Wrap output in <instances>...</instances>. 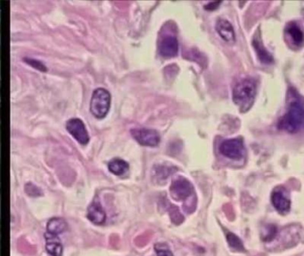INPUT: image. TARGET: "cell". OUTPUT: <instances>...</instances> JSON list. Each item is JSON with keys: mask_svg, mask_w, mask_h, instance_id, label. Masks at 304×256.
Listing matches in <instances>:
<instances>
[{"mask_svg": "<svg viewBox=\"0 0 304 256\" xmlns=\"http://www.w3.org/2000/svg\"><path fill=\"white\" fill-rule=\"evenodd\" d=\"M278 127L283 131L295 134L304 127V105L299 101L289 104L287 112L278 122Z\"/></svg>", "mask_w": 304, "mask_h": 256, "instance_id": "obj_1", "label": "cell"}, {"mask_svg": "<svg viewBox=\"0 0 304 256\" xmlns=\"http://www.w3.org/2000/svg\"><path fill=\"white\" fill-rule=\"evenodd\" d=\"M256 93V82L252 78H243L233 89L234 103L242 110H247L254 104Z\"/></svg>", "mask_w": 304, "mask_h": 256, "instance_id": "obj_2", "label": "cell"}, {"mask_svg": "<svg viewBox=\"0 0 304 256\" xmlns=\"http://www.w3.org/2000/svg\"><path fill=\"white\" fill-rule=\"evenodd\" d=\"M111 94L105 88H97L92 94L90 111L96 119L105 118L111 107Z\"/></svg>", "mask_w": 304, "mask_h": 256, "instance_id": "obj_3", "label": "cell"}, {"mask_svg": "<svg viewBox=\"0 0 304 256\" xmlns=\"http://www.w3.org/2000/svg\"><path fill=\"white\" fill-rule=\"evenodd\" d=\"M130 134L133 138L143 146L155 147L160 143V135L155 129L133 128L130 130Z\"/></svg>", "mask_w": 304, "mask_h": 256, "instance_id": "obj_4", "label": "cell"}, {"mask_svg": "<svg viewBox=\"0 0 304 256\" xmlns=\"http://www.w3.org/2000/svg\"><path fill=\"white\" fill-rule=\"evenodd\" d=\"M220 151L223 156L230 159H241L244 155V145L242 139L234 138L224 141L220 145Z\"/></svg>", "mask_w": 304, "mask_h": 256, "instance_id": "obj_5", "label": "cell"}, {"mask_svg": "<svg viewBox=\"0 0 304 256\" xmlns=\"http://www.w3.org/2000/svg\"><path fill=\"white\" fill-rule=\"evenodd\" d=\"M170 191L173 199L177 201L186 200L192 195L193 186L187 179L178 177L172 181V185L170 187Z\"/></svg>", "mask_w": 304, "mask_h": 256, "instance_id": "obj_6", "label": "cell"}, {"mask_svg": "<svg viewBox=\"0 0 304 256\" xmlns=\"http://www.w3.org/2000/svg\"><path fill=\"white\" fill-rule=\"evenodd\" d=\"M67 131L81 145H87L89 142V133L86 129L82 120L80 119H72L66 123Z\"/></svg>", "mask_w": 304, "mask_h": 256, "instance_id": "obj_7", "label": "cell"}, {"mask_svg": "<svg viewBox=\"0 0 304 256\" xmlns=\"http://www.w3.org/2000/svg\"><path fill=\"white\" fill-rule=\"evenodd\" d=\"M158 51L163 58H173L178 53V42L175 36L165 35L161 37L158 43Z\"/></svg>", "mask_w": 304, "mask_h": 256, "instance_id": "obj_8", "label": "cell"}, {"mask_svg": "<svg viewBox=\"0 0 304 256\" xmlns=\"http://www.w3.org/2000/svg\"><path fill=\"white\" fill-rule=\"evenodd\" d=\"M271 202L276 211L281 214H286L290 211L291 202L288 197L287 191L284 188H276L271 194Z\"/></svg>", "mask_w": 304, "mask_h": 256, "instance_id": "obj_9", "label": "cell"}, {"mask_svg": "<svg viewBox=\"0 0 304 256\" xmlns=\"http://www.w3.org/2000/svg\"><path fill=\"white\" fill-rule=\"evenodd\" d=\"M286 38L288 42L295 47H301L304 44V33L298 23L291 22L288 23L285 30Z\"/></svg>", "mask_w": 304, "mask_h": 256, "instance_id": "obj_10", "label": "cell"}, {"mask_svg": "<svg viewBox=\"0 0 304 256\" xmlns=\"http://www.w3.org/2000/svg\"><path fill=\"white\" fill-rule=\"evenodd\" d=\"M88 218L95 224H104L106 214L99 200L96 197L88 208Z\"/></svg>", "mask_w": 304, "mask_h": 256, "instance_id": "obj_11", "label": "cell"}, {"mask_svg": "<svg viewBox=\"0 0 304 256\" xmlns=\"http://www.w3.org/2000/svg\"><path fill=\"white\" fill-rule=\"evenodd\" d=\"M216 30L225 41L228 43L235 42V32L230 22L225 19H220L216 23Z\"/></svg>", "mask_w": 304, "mask_h": 256, "instance_id": "obj_12", "label": "cell"}, {"mask_svg": "<svg viewBox=\"0 0 304 256\" xmlns=\"http://www.w3.org/2000/svg\"><path fill=\"white\" fill-rule=\"evenodd\" d=\"M46 240H47V245L46 249L50 256H62L63 255V245H62L60 240L57 238L56 235L46 234Z\"/></svg>", "mask_w": 304, "mask_h": 256, "instance_id": "obj_13", "label": "cell"}, {"mask_svg": "<svg viewBox=\"0 0 304 256\" xmlns=\"http://www.w3.org/2000/svg\"><path fill=\"white\" fill-rule=\"evenodd\" d=\"M128 164L121 158L112 159L108 163V169L112 174L115 175H124L128 170Z\"/></svg>", "mask_w": 304, "mask_h": 256, "instance_id": "obj_14", "label": "cell"}, {"mask_svg": "<svg viewBox=\"0 0 304 256\" xmlns=\"http://www.w3.org/2000/svg\"><path fill=\"white\" fill-rule=\"evenodd\" d=\"M253 45H254L255 52H256V54L258 55V57H259L261 62H263L265 64H270L271 62H273L272 55L268 52V50L263 46V45L261 44V42L259 39H255L253 42Z\"/></svg>", "mask_w": 304, "mask_h": 256, "instance_id": "obj_15", "label": "cell"}, {"mask_svg": "<svg viewBox=\"0 0 304 256\" xmlns=\"http://www.w3.org/2000/svg\"><path fill=\"white\" fill-rule=\"evenodd\" d=\"M48 232L50 234L57 235L63 233L67 229V224L64 220L61 218H53L50 220L47 226Z\"/></svg>", "mask_w": 304, "mask_h": 256, "instance_id": "obj_16", "label": "cell"}, {"mask_svg": "<svg viewBox=\"0 0 304 256\" xmlns=\"http://www.w3.org/2000/svg\"><path fill=\"white\" fill-rule=\"evenodd\" d=\"M173 167H169L166 166H156L155 170L154 171L155 174V177L158 180H166L170 175H172L175 171H172Z\"/></svg>", "mask_w": 304, "mask_h": 256, "instance_id": "obj_17", "label": "cell"}, {"mask_svg": "<svg viewBox=\"0 0 304 256\" xmlns=\"http://www.w3.org/2000/svg\"><path fill=\"white\" fill-rule=\"evenodd\" d=\"M227 243L229 246L239 252H243L244 247H243V242L242 240L238 238L237 235L233 234V233H227Z\"/></svg>", "mask_w": 304, "mask_h": 256, "instance_id": "obj_18", "label": "cell"}, {"mask_svg": "<svg viewBox=\"0 0 304 256\" xmlns=\"http://www.w3.org/2000/svg\"><path fill=\"white\" fill-rule=\"evenodd\" d=\"M17 246L23 255L33 256L34 254L36 253V247L31 245V244H29V242H27L24 239H21L18 241Z\"/></svg>", "mask_w": 304, "mask_h": 256, "instance_id": "obj_19", "label": "cell"}, {"mask_svg": "<svg viewBox=\"0 0 304 256\" xmlns=\"http://www.w3.org/2000/svg\"><path fill=\"white\" fill-rule=\"evenodd\" d=\"M169 213H170V217L172 220V223L174 224H180L184 220L182 214L179 212L178 209L175 206H170L169 208Z\"/></svg>", "mask_w": 304, "mask_h": 256, "instance_id": "obj_20", "label": "cell"}, {"mask_svg": "<svg viewBox=\"0 0 304 256\" xmlns=\"http://www.w3.org/2000/svg\"><path fill=\"white\" fill-rule=\"evenodd\" d=\"M23 61H25L29 65L33 67L34 69L41 71V72H47L48 71V68L41 61H39V60L25 57V58H23Z\"/></svg>", "mask_w": 304, "mask_h": 256, "instance_id": "obj_21", "label": "cell"}, {"mask_svg": "<svg viewBox=\"0 0 304 256\" xmlns=\"http://www.w3.org/2000/svg\"><path fill=\"white\" fill-rule=\"evenodd\" d=\"M155 252L157 256H173L169 246L163 243H158L155 245Z\"/></svg>", "mask_w": 304, "mask_h": 256, "instance_id": "obj_22", "label": "cell"}, {"mask_svg": "<svg viewBox=\"0 0 304 256\" xmlns=\"http://www.w3.org/2000/svg\"><path fill=\"white\" fill-rule=\"evenodd\" d=\"M25 191L29 196H39L42 195V191L39 187L32 184V182H29L25 185Z\"/></svg>", "mask_w": 304, "mask_h": 256, "instance_id": "obj_23", "label": "cell"}, {"mask_svg": "<svg viewBox=\"0 0 304 256\" xmlns=\"http://www.w3.org/2000/svg\"><path fill=\"white\" fill-rule=\"evenodd\" d=\"M152 237V234L150 232H145L144 234L140 235L138 236V238L135 240V244L138 247H143L144 245H146L148 243L150 239Z\"/></svg>", "mask_w": 304, "mask_h": 256, "instance_id": "obj_24", "label": "cell"}, {"mask_svg": "<svg viewBox=\"0 0 304 256\" xmlns=\"http://www.w3.org/2000/svg\"><path fill=\"white\" fill-rule=\"evenodd\" d=\"M120 240H119V237L116 235H112L110 238V244L112 247L114 248H118L119 247V243Z\"/></svg>", "mask_w": 304, "mask_h": 256, "instance_id": "obj_25", "label": "cell"}, {"mask_svg": "<svg viewBox=\"0 0 304 256\" xmlns=\"http://www.w3.org/2000/svg\"><path fill=\"white\" fill-rule=\"evenodd\" d=\"M220 4L221 2H210L205 6V8L206 10H215L216 8L220 6Z\"/></svg>", "mask_w": 304, "mask_h": 256, "instance_id": "obj_26", "label": "cell"}]
</instances>
